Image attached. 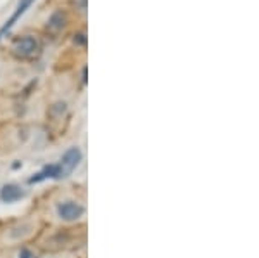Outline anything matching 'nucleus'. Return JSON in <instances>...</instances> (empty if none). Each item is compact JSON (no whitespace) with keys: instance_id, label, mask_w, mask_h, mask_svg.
<instances>
[{"instance_id":"obj_1","label":"nucleus","mask_w":259,"mask_h":258,"mask_svg":"<svg viewBox=\"0 0 259 258\" xmlns=\"http://www.w3.org/2000/svg\"><path fill=\"white\" fill-rule=\"evenodd\" d=\"M38 51V42H36L35 36H23V39H18L14 44V54L18 57H31L33 54Z\"/></svg>"},{"instance_id":"obj_2","label":"nucleus","mask_w":259,"mask_h":258,"mask_svg":"<svg viewBox=\"0 0 259 258\" xmlns=\"http://www.w3.org/2000/svg\"><path fill=\"white\" fill-rule=\"evenodd\" d=\"M81 160V153L78 148H71L68 151L64 153V156H62L61 163H59V170H61V177H66L69 172H73L74 168H76V165L80 163Z\"/></svg>"},{"instance_id":"obj_3","label":"nucleus","mask_w":259,"mask_h":258,"mask_svg":"<svg viewBox=\"0 0 259 258\" xmlns=\"http://www.w3.org/2000/svg\"><path fill=\"white\" fill-rule=\"evenodd\" d=\"M31 4H33V0H19V4H18V9L14 11V14L11 16V19L7 21V23L2 26V30H0V36H6V33L9 31L12 26H14V24H16V21H18V19L21 18V16H23L24 12L28 11V7H30Z\"/></svg>"},{"instance_id":"obj_4","label":"nucleus","mask_w":259,"mask_h":258,"mask_svg":"<svg viewBox=\"0 0 259 258\" xmlns=\"http://www.w3.org/2000/svg\"><path fill=\"white\" fill-rule=\"evenodd\" d=\"M57 210H59V215L64 220H74V218H78L83 213V208L78 206L76 203H71V201L69 203H62Z\"/></svg>"},{"instance_id":"obj_5","label":"nucleus","mask_w":259,"mask_h":258,"mask_svg":"<svg viewBox=\"0 0 259 258\" xmlns=\"http://www.w3.org/2000/svg\"><path fill=\"white\" fill-rule=\"evenodd\" d=\"M21 196H23V191L16 186H6L2 189V199H6V201H14Z\"/></svg>"},{"instance_id":"obj_6","label":"nucleus","mask_w":259,"mask_h":258,"mask_svg":"<svg viewBox=\"0 0 259 258\" xmlns=\"http://www.w3.org/2000/svg\"><path fill=\"white\" fill-rule=\"evenodd\" d=\"M62 26H64V16H62V12H56V14L50 18L47 28H50V30H59Z\"/></svg>"},{"instance_id":"obj_7","label":"nucleus","mask_w":259,"mask_h":258,"mask_svg":"<svg viewBox=\"0 0 259 258\" xmlns=\"http://www.w3.org/2000/svg\"><path fill=\"white\" fill-rule=\"evenodd\" d=\"M74 44H80V45H85L87 44V39L83 33H78L76 36H74Z\"/></svg>"},{"instance_id":"obj_8","label":"nucleus","mask_w":259,"mask_h":258,"mask_svg":"<svg viewBox=\"0 0 259 258\" xmlns=\"http://www.w3.org/2000/svg\"><path fill=\"white\" fill-rule=\"evenodd\" d=\"M21 256H23V258H31V255L28 251H23V253H21Z\"/></svg>"}]
</instances>
